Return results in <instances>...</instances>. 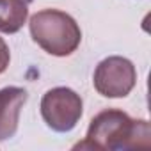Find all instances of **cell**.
<instances>
[{
	"label": "cell",
	"instance_id": "7",
	"mask_svg": "<svg viewBox=\"0 0 151 151\" xmlns=\"http://www.w3.org/2000/svg\"><path fill=\"white\" fill-rule=\"evenodd\" d=\"M11 60V53H9V46L6 45V41L0 37V73H4L9 66Z\"/></svg>",
	"mask_w": 151,
	"mask_h": 151
},
{
	"label": "cell",
	"instance_id": "5",
	"mask_svg": "<svg viewBox=\"0 0 151 151\" xmlns=\"http://www.w3.org/2000/svg\"><path fill=\"white\" fill-rule=\"evenodd\" d=\"M29 94L22 87L0 89V140L11 139L18 130L20 112Z\"/></svg>",
	"mask_w": 151,
	"mask_h": 151
},
{
	"label": "cell",
	"instance_id": "6",
	"mask_svg": "<svg viewBox=\"0 0 151 151\" xmlns=\"http://www.w3.org/2000/svg\"><path fill=\"white\" fill-rule=\"evenodd\" d=\"M29 16L25 0H0V32H18Z\"/></svg>",
	"mask_w": 151,
	"mask_h": 151
},
{
	"label": "cell",
	"instance_id": "3",
	"mask_svg": "<svg viewBox=\"0 0 151 151\" xmlns=\"http://www.w3.org/2000/svg\"><path fill=\"white\" fill-rule=\"evenodd\" d=\"M41 116L48 128L69 132L82 117V98L68 87L50 89L41 100Z\"/></svg>",
	"mask_w": 151,
	"mask_h": 151
},
{
	"label": "cell",
	"instance_id": "1",
	"mask_svg": "<svg viewBox=\"0 0 151 151\" xmlns=\"http://www.w3.org/2000/svg\"><path fill=\"white\" fill-rule=\"evenodd\" d=\"M149 146V123L132 119L128 114L116 109L100 112L91 121L86 140L77 144V147L91 149H147Z\"/></svg>",
	"mask_w": 151,
	"mask_h": 151
},
{
	"label": "cell",
	"instance_id": "2",
	"mask_svg": "<svg viewBox=\"0 0 151 151\" xmlns=\"http://www.w3.org/2000/svg\"><path fill=\"white\" fill-rule=\"evenodd\" d=\"M29 25L32 39L55 57L71 55L82 41V32L77 22L59 9H43L36 13Z\"/></svg>",
	"mask_w": 151,
	"mask_h": 151
},
{
	"label": "cell",
	"instance_id": "4",
	"mask_svg": "<svg viewBox=\"0 0 151 151\" xmlns=\"http://www.w3.org/2000/svg\"><path fill=\"white\" fill-rule=\"evenodd\" d=\"M94 89L105 98H124L135 87L137 71L124 57H107L94 71Z\"/></svg>",
	"mask_w": 151,
	"mask_h": 151
}]
</instances>
